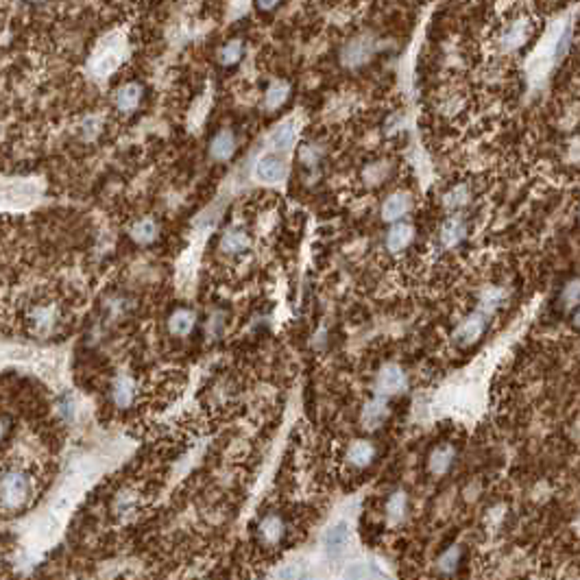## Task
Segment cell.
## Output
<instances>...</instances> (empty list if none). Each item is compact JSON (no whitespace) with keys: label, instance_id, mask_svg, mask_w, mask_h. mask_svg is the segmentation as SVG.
Instances as JSON below:
<instances>
[{"label":"cell","instance_id":"f546056e","mask_svg":"<svg viewBox=\"0 0 580 580\" xmlns=\"http://www.w3.org/2000/svg\"><path fill=\"white\" fill-rule=\"evenodd\" d=\"M279 3H282V0H258V7H260L262 11H271V9H275Z\"/></svg>","mask_w":580,"mask_h":580},{"label":"cell","instance_id":"e0dca14e","mask_svg":"<svg viewBox=\"0 0 580 580\" xmlns=\"http://www.w3.org/2000/svg\"><path fill=\"white\" fill-rule=\"evenodd\" d=\"M111 395H114V401H116L120 408H127L131 404V399H133V382L129 380L127 375H120L118 380L114 382Z\"/></svg>","mask_w":580,"mask_h":580},{"label":"cell","instance_id":"603a6c76","mask_svg":"<svg viewBox=\"0 0 580 580\" xmlns=\"http://www.w3.org/2000/svg\"><path fill=\"white\" fill-rule=\"evenodd\" d=\"M155 234H158V227H155V222L151 218H142L140 222H136V225L131 227V236L133 240H138L142 244L151 242L155 238Z\"/></svg>","mask_w":580,"mask_h":580},{"label":"cell","instance_id":"83f0119b","mask_svg":"<svg viewBox=\"0 0 580 580\" xmlns=\"http://www.w3.org/2000/svg\"><path fill=\"white\" fill-rule=\"evenodd\" d=\"M445 203L450 208H458V206H465L467 203V188H456L454 192H450L445 196Z\"/></svg>","mask_w":580,"mask_h":580},{"label":"cell","instance_id":"44dd1931","mask_svg":"<svg viewBox=\"0 0 580 580\" xmlns=\"http://www.w3.org/2000/svg\"><path fill=\"white\" fill-rule=\"evenodd\" d=\"M247 244H249V238L244 236L242 232H227L220 240V249L225 253H238V251H242L244 247H247Z\"/></svg>","mask_w":580,"mask_h":580},{"label":"cell","instance_id":"7a4b0ae2","mask_svg":"<svg viewBox=\"0 0 580 580\" xmlns=\"http://www.w3.org/2000/svg\"><path fill=\"white\" fill-rule=\"evenodd\" d=\"M37 194H39L37 186L29 184V182L0 184V208H22V206H29Z\"/></svg>","mask_w":580,"mask_h":580},{"label":"cell","instance_id":"8fae6325","mask_svg":"<svg viewBox=\"0 0 580 580\" xmlns=\"http://www.w3.org/2000/svg\"><path fill=\"white\" fill-rule=\"evenodd\" d=\"M412 236H415V229L410 225H404V222H399V225L391 227L389 236H386V247L391 251H404L408 244L412 242Z\"/></svg>","mask_w":580,"mask_h":580},{"label":"cell","instance_id":"cb8c5ba5","mask_svg":"<svg viewBox=\"0 0 580 580\" xmlns=\"http://www.w3.org/2000/svg\"><path fill=\"white\" fill-rule=\"evenodd\" d=\"M242 42L240 39H234V42H227L225 46L218 51V61L222 65H234L236 61H240L242 57Z\"/></svg>","mask_w":580,"mask_h":580},{"label":"cell","instance_id":"484cf974","mask_svg":"<svg viewBox=\"0 0 580 580\" xmlns=\"http://www.w3.org/2000/svg\"><path fill=\"white\" fill-rule=\"evenodd\" d=\"M389 522L391 524H397L401 517H404V512H406V496L404 493H395L391 496L389 500Z\"/></svg>","mask_w":580,"mask_h":580},{"label":"cell","instance_id":"7402d4cb","mask_svg":"<svg viewBox=\"0 0 580 580\" xmlns=\"http://www.w3.org/2000/svg\"><path fill=\"white\" fill-rule=\"evenodd\" d=\"M454 460V452L452 448H439L432 456H430V469L434 474H445L450 469V465Z\"/></svg>","mask_w":580,"mask_h":580},{"label":"cell","instance_id":"f1b7e54d","mask_svg":"<svg viewBox=\"0 0 580 580\" xmlns=\"http://www.w3.org/2000/svg\"><path fill=\"white\" fill-rule=\"evenodd\" d=\"M11 432V419L5 417V415H0V443H3Z\"/></svg>","mask_w":580,"mask_h":580},{"label":"cell","instance_id":"8992f818","mask_svg":"<svg viewBox=\"0 0 580 580\" xmlns=\"http://www.w3.org/2000/svg\"><path fill=\"white\" fill-rule=\"evenodd\" d=\"M258 177L262 182H269V184H277L286 177V164L277 158V155H264L258 162Z\"/></svg>","mask_w":580,"mask_h":580},{"label":"cell","instance_id":"52a82bcc","mask_svg":"<svg viewBox=\"0 0 580 580\" xmlns=\"http://www.w3.org/2000/svg\"><path fill=\"white\" fill-rule=\"evenodd\" d=\"M142 101V85L140 83H127L116 92V107L120 111H133Z\"/></svg>","mask_w":580,"mask_h":580},{"label":"cell","instance_id":"5b68a950","mask_svg":"<svg viewBox=\"0 0 580 580\" xmlns=\"http://www.w3.org/2000/svg\"><path fill=\"white\" fill-rule=\"evenodd\" d=\"M347 543H349V526L345 522L332 526L325 537H323V546H325V554L327 556H339L347 550Z\"/></svg>","mask_w":580,"mask_h":580},{"label":"cell","instance_id":"d6986e66","mask_svg":"<svg viewBox=\"0 0 580 580\" xmlns=\"http://www.w3.org/2000/svg\"><path fill=\"white\" fill-rule=\"evenodd\" d=\"M260 534H262V539L266 543H277L282 539V534H284V524L279 517L271 515V517H266L262 524H260Z\"/></svg>","mask_w":580,"mask_h":580},{"label":"cell","instance_id":"277c9868","mask_svg":"<svg viewBox=\"0 0 580 580\" xmlns=\"http://www.w3.org/2000/svg\"><path fill=\"white\" fill-rule=\"evenodd\" d=\"M406 386V375L399 367L395 365H389L380 371L377 375V382H375V391L380 395H393V393H399L401 389Z\"/></svg>","mask_w":580,"mask_h":580},{"label":"cell","instance_id":"ac0fdd59","mask_svg":"<svg viewBox=\"0 0 580 580\" xmlns=\"http://www.w3.org/2000/svg\"><path fill=\"white\" fill-rule=\"evenodd\" d=\"M462 234H465V222L458 216H454L450 220H445V225L441 229V240H443V244L452 247V244H456L462 238Z\"/></svg>","mask_w":580,"mask_h":580},{"label":"cell","instance_id":"ffe728a7","mask_svg":"<svg viewBox=\"0 0 580 580\" xmlns=\"http://www.w3.org/2000/svg\"><path fill=\"white\" fill-rule=\"evenodd\" d=\"M288 92H290L288 83H284V81L273 83V85L269 87V92H266L264 105L269 107V109H277V107H282V105L286 103V99H288Z\"/></svg>","mask_w":580,"mask_h":580},{"label":"cell","instance_id":"3957f363","mask_svg":"<svg viewBox=\"0 0 580 580\" xmlns=\"http://www.w3.org/2000/svg\"><path fill=\"white\" fill-rule=\"evenodd\" d=\"M57 308L55 305H35L29 312V325L35 336H49L57 325Z\"/></svg>","mask_w":580,"mask_h":580},{"label":"cell","instance_id":"9a60e30c","mask_svg":"<svg viewBox=\"0 0 580 580\" xmlns=\"http://www.w3.org/2000/svg\"><path fill=\"white\" fill-rule=\"evenodd\" d=\"M526 37H528V22L526 20H517L515 25L508 27V31L502 35V42H504L506 49H517V46H522V44L526 42Z\"/></svg>","mask_w":580,"mask_h":580},{"label":"cell","instance_id":"30bf717a","mask_svg":"<svg viewBox=\"0 0 580 580\" xmlns=\"http://www.w3.org/2000/svg\"><path fill=\"white\" fill-rule=\"evenodd\" d=\"M386 417H389V406L382 399H373V401H369L362 412V423H365V428L373 430V428H380L386 421Z\"/></svg>","mask_w":580,"mask_h":580},{"label":"cell","instance_id":"4316f807","mask_svg":"<svg viewBox=\"0 0 580 580\" xmlns=\"http://www.w3.org/2000/svg\"><path fill=\"white\" fill-rule=\"evenodd\" d=\"M458 561H460V548H452L450 552H445L443 556H441V561H439V567L443 569V572H454L456 567H458Z\"/></svg>","mask_w":580,"mask_h":580},{"label":"cell","instance_id":"6da1fadb","mask_svg":"<svg viewBox=\"0 0 580 580\" xmlns=\"http://www.w3.org/2000/svg\"><path fill=\"white\" fill-rule=\"evenodd\" d=\"M37 480L25 462L0 465V510L20 512L35 500Z\"/></svg>","mask_w":580,"mask_h":580},{"label":"cell","instance_id":"4fadbf2b","mask_svg":"<svg viewBox=\"0 0 580 580\" xmlns=\"http://www.w3.org/2000/svg\"><path fill=\"white\" fill-rule=\"evenodd\" d=\"M373 456H375V450L369 441H355L347 452V460L355 467H367L373 460Z\"/></svg>","mask_w":580,"mask_h":580},{"label":"cell","instance_id":"9c48e42d","mask_svg":"<svg viewBox=\"0 0 580 580\" xmlns=\"http://www.w3.org/2000/svg\"><path fill=\"white\" fill-rule=\"evenodd\" d=\"M234 151H236V136L234 133L229 131V129H225V131H220L218 136L212 140V146H210V153H212V158L214 160H229L232 155H234Z\"/></svg>","mask_w":580,"mask_h":580},{"label":"cell","instance_id":"7c38bea8","mask_svg":"<svg viewBox=\"0 0 580 580\" xmlns=\"http://www.w3.org/2000/svg\"><path fill=\"white\" fill-rule=\"evenodd\" d=\"M408 208H410V196L404 192H397L386 198V203L382 206V216L386 220H397L408 212Z\"/></svg>","mask_w":580,"mask_h":580},{"label":"cell","instance_id":"2e32d148","mask_svg":"<svg viewBox=\"0 0 580 580\" xmlns=\"http://www.w3.org/2000/svg\"><path fill=\"white\" fill-rule=\"evenodd\" d=\"M168 325H170V332L177 334V336H186L194 325V315L190 310H177L175 315L170 317Z\"/></svg>","mask_w":580,"mask_h":580},{"label":"cell","instance_id":"ba28073f","mask_svg":"<svg viewBox=\"0 0 580 580\" xmlns=\"http://www.w3.org/2000/svg\"><path fill=\"white\" fill-rule=\"evenodd\" d=\"M484 325H486V321H484V317L482 315H472L469 319H467L460 327H458V332H456V339H458V343L460 345H469V343H474L476 339H480V334L484 332Z\"/></svg>","mask_w":580,"mask_h":580},{"label":"cell","instance_id":"d4e9b609","mask_svg":"<svg viewBox=\"0 0 580 580\" xmlns=\"http://www.w3.org/2000/svg\"><path fill=\"white\" fill-rule=\"evenodd\" d=\"M369 53H371V46H369V44H365V42H353L351 46L345 51V61L351 63V65H358V63H362V61H367Z\"/></svg>","mask_w":580,"mask_h":580},{"label":"cell","instance_id":"5bb4252c","mask_svg":"<svg viewBox=\"0 0 580 580\" xmlns=\"http://www.w3.org/2000/svg\"><path fill=\"white\" fill-rule=\"evenodd\" d=\"M295 144V125L293 122H284L279 125L273 133H271V146L279 153L288 151Z\"/></svg>","mask_w":580,"mask_h":580}]
</instances>
